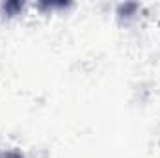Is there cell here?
Returning <instances> with one entry per match:
<instances>
[{
  "label": "cell",
  "instance_id": "6da1fadb",
  "mask_svg": "<svg viewBox=\"0 0 160 158\" xmlns=\"http://www.w3.org/2000/svg\"><path fill=\"white\" fill-rule=\"evenodd\" d=\"M0 158H21L19 155H15V153H8V155H2Z\"/></svg>",
  "mask_w": 160,
  "mask_h": 158
}]
</instances>
